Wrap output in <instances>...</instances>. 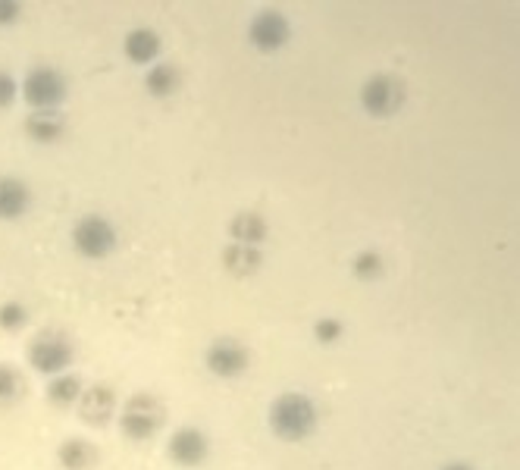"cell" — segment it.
I'll return each instance as SVG.
<instances>
[{"label":"cell","mask_w":520,"mask_h":470,"mask_svg":"<svg viewBox=\"0 0 520 470\" xmlns=\"http://www.w3.org/2000/svg\"><path fill=\"white\" fill-rule=\"evenodd\" d=\"M270 426H273L276 436L289 442L310 436L317 426L314 402L308 396H298V392H286L280 402L270 407Z\"/></svg>","instance_id":"6da1fadb"},{"label":"cell","mask_w":520,"mask_h":470,"mask_svg":"<svg viewBox=\"0 0 520 470\" xmlns=\"http://www.w3.org/2000/svg\"><path fill=\"white\" fill-rule=\"evenodd\" d=\"M163 424V405L157 402L154 396H148V392H138V396H132L126 402V411H123V433H126L129 439H151L157 430H161Z\"/></svg>","instance_id":"7a4b0ae2"},{"label":"cell","mask_w":520,"mask_h":470,"mask_svg":"<svg viewBox=\"0 0 520 470\" xmlns=\"http://www.w3.org/2000/svg\"><path fill=\"white\" fill-rule=\"evenodd\" d=\"M360 103L370 116H392L405 103V82L395 75H370L360 88Z\"/></svg>","instance_id":"3957f363"},{"label":"cell","mask_w":520,"mask_h":470,"mask_svg":"<svg viewBox=\"0 0 520 470\" xmlns=\"http://www.w3.org/2000/svg\"><path fill=\"white\" fill-rule=\"evenodd\" d=\"M23 94L34 110H54L66 98V79L57 69H32L23 82Z\"/></svg>","instance_id":"277c9868"},{"label":"cell","mask_w":520,"mask_h":470,"mask_svg":"<svg viewBox=\"0 0 520 470\" xmlns=\"http://www.w3.org/2000/svg\"><path fill=\"white\" fill-rule=\"evenodd\" d=\"M73 241L85 258H107L116 248V232L103 217H82L73 230Z\"/></svg>","instance_id":"5b68a950"},{"label":"cell","mask_w":520,"mask_h":470,"mask_svg":"<svg viewBox=\"0 0 520 470\" xmlns=\"http://www.w3.org/2000/svg\"><path fill=\"white\" fill-rule=\"evenodd\" d=\"M29 361H32V367L41 373H60L73 364V345H69V338L60 333H44L32 342Z\"/></svg>","instance_id":"8992f818"},{"label":"cell","mask_w":520,"mask_h":470,"mask_svg":"<svg viewBox=\"0 0 520 470\" xmlns=\"http://www.w3.org/2000/svg\"><path fill=\"white\" fill-rule=\"evenodd\" d=\"M248 34H251V44L258 47L260 54H276V51L286 47L292 29H289V19L282 16V13L263 10L251 19V29H248Z\"/></svg>","instance_id":"52a82bcc"},{"label":"cell","mask_w":520,"mask_h":470,"mask_svg":"<svg viewBox=\"0 0 520 470\" xmlns=\"http://www.w3.org/2000/svg\"><path fill=\"white\" fill-rule=\"evenodd\" d=\"M207 367L217 377H239L248 367V351L235 338H217L207 348Z\"/></svg>","instance_id":"ba28073f"},{"label":"cell","mask_w":520,"mask_h":470,"mask_svg":"<svg viewBox=\"0 0 520 470\" xmlns=\"http://www.w3.org/2000/svg\"><path fill=\"white\" fill-rule=\"evenodd\" d=\"M116 407V396L110 386H92V389H82L79 396V414L85 424L92 426H103L110 417H113Z\"/></svg>","instance_id":"9c48e42d"},{"label":"cell","mask_w":520,"mask_h":470,"mask_svg":"<svg viewBox=\"0 0 520 470\" xmlns=\"http://www.w3.org/2000/svg\"><path fill=\"white\" fill-rule=\"evenodd\" d=\"M170 458L179 461V465H185V467L201 465V461L207 458V439H204V433L191 430V426L179 430L176 436L170 439Z\"/></svg>","instance_id":"30bf717a"},{"label":"cell","mask_w":520,"mask_h":470,"mask_svg":"<svg viewBox=\"0 0 520 470\" xmlns=\"http://www.w3.org/2000/svg\"><path fill=\"white\" fill-rule=\"evenodd\" d=\"M64 129H66V122L57 110H34L29 120H25V135L41 144L57 142V138L64 135Z\"/></svg>","instance_id":"8fae6325"},{"label":"cell","mask_w":520,"mask_h":470,"mask_svg":"<svg viewBox=\"0 0 520 470\" xmlns=\"http://www.w3.org/2000/svg\"><path fill=\"white\" fill-rule=\"evenodd\" d=\"M229 235H232L239 245H254L258 248L263 239H267V220L260 213H251V211H241L229 220Z\"/></svg>","instance_id":"7c38bea8"},{"label":"cell","mask_w":520,"mask_h":470,"mask_svg":"<svg viewBox=\"0 0 520 470\" xmlns=\"http://www.w3.org/2000/svg\"><path fill=\"white\" fill-rule=\"evenodd\" d=\"M263 264V254L254 245H229L223 251V267L232 276H254Z\"/></svg>","instance_id":"4fadbf2b"},{"label":"cell","mask_w":520,"mask_h":470,"mask_svg":"<svg viewBox=\"0 0 520 470\" xmlns=\"http://www.w3.org/2000/svg\"><path fill=\"white\" fill-rule=\"evenodd\" d=\"M57 461L66 470H88L98 465V448L88 439H66L64 446L57 448Z\"/></svg>","instance_id":"5bb4252c"},{"label":"cell","mask_w":520,"mask_h":470,"mask_svg":"<svg viewBox=\"0 0 520 470\" xmlns=\"http://www.w3.org/2000/svg\"><path fill=\"white\" fill-rule=\"evenodd\" d=\"M123 47H126V57L132 64H151L161 54V34L151 29H132Z\"/></svg>","instance_id":"9a60e30c"},{"label":"cell","mask_w":520,"mask_h":470,"mask_svg":"<svg viewBox=\"0 0 520 470\" xmlns=\"http://www.w3.org/2000/svg\"><path fill=\"white\" fill-rule=\"evenodd\" d=\"M29 207V189L19 179H0V220H16Z\"/></svg>","instance_id":"2e32d148"},{"label":"cell","mask_w":520,"mask_h":470,"mask_svg":"<svg viewBox=\"0 0 520 470\" xmlns=\"http://www.w3.org/2000/svg\"><path fill=\"white\" fill-rule=\"evenodd\" d=\"M144 88H148L154 98H170V94L179 88V69L170 64L151 66V73L144 75Z\"/></svg>","instance_id":"e0dca14e"},{"label":"cell","mask_w":520,"mask_h":470,"mask_svg":"<svg viewBox=\"0 0 520 470\" xmlns=\"http://www.w3.org/2000/svg\"><path fill=\"white\" fill-rule=\"evenodd\" d=\"M79 396H82V383L75 377H69V373H64V377H54L51 386H47V398L60 407L75 405L79 402Z\"/></svg>","instance_id":"ac0fdd59"},{"label":"cell","mask_w":520,"mask_h":470,"mask_svg":"<svg viewBox=\"0 0 520 470\" xmlns=\"http://www.w3.org/2000/svg\"><path fill=\"white\" fill-rule=\"evenodd\" d=\"M25 396V379L13 364H0V405H13Z\"/></svg>","instance_id":"d6986e66"},{"label":"cell","mask_w":520,"mask_h":470,"mask_svg":"<svg viewBox=\"0 0 520 470\" xmlns=\"http://www.w3.org/2000/svg\"><path fill=\"white\" fill-rule=\"evenodd\" d=\"M351 269H355L358 279H377V276H383V258L377 251H360L351 260Z\"/></svg>","instance_id":"ffe728a7"},{"label":"cell","mask_w":520,"mask_h":470,"mask_svg":"<svg viewBox=\"0 0 520 470\" xmlns=\"http://www.w3.org/2000/svg\"><path fill=\"white\" fill-rule=\"evenodd\" d=\"M25 320H29V314H25V308L19 301L0 304V329H10V333H16V329L25 327Z\"/></svg>","instance_id":"44dd1931"},{"label":"cell","mask_w":520,"mask_h":470,"mask_svg":"<svg viewBox=\"0 0 520 470\" xmlns=\"http://www.w3.org/2000/svg\"><path fill=\"white\" fill-rule=\"evenodd\" d=\"M314 336H317V342H320V345H332V342H338V336H342V323H338V320H332V317H326V320H317Z\"/></svg>","instance_id":"7402d4cb"},{"label":"cell","mask_w":520,"mask_h":470,"mask_svg":"<svg viewBox=\"0 0 520 470\" xmlns=\"http://www.w3.org/2000/svg\"><path fill=\"white\" fill-rule=\"evenodd\" d=\"M16 101V82L10 73H0V107H10Z\"/></svg>","instance_id":"603a6c76"},{"label":"cell","mask_w":520,"mask_h":470,"mask_svg":"<svg viewBox=\"0 0 520 470\" xmlns=\"http://www.w3.org/2000/svg\"><path fill=\"white\" fill-rule=\"evenodd\" d=\"M23 13V6L16 0H0V25H13Z\"/></svg>","instance_id":"cb8c5ba5"},{"label":"cell","mask_w":520,"mask_h":470,"mask_svg":"<svg viewBox=\"0 0 520 470\" xmlns=\"http://www.w3.org/2000/svg\"><path fill=\"white\" fill-rule=\"evenodd\" d=\"M442 470H470L467 465H448V467H442Z\"/></svg>","instance_id":"d4e9b609"}]
</instances>
